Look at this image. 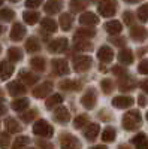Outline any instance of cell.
I'll return each instance as SVG.
<instances>
[{
    "label": "cell",
    "instance_id": "obj_1",
    "mask_svg": "<svg viewBox=\"0 0 148 149\" xmlns=\"http://www.w3.org/2000/svg\"><path fill=\"white\" fill-rule=\"evenodd\" d=\"M141 122H142V118H141L139 112L138 110H130L124 115V118H123V127L126 130H135L141 125Z\"/></svg>",
    "mask_w": 148,
    "mask_h": 149
},
{
    "label": "cell",
    "instance_id": "obj_2",
    "mask_svg": "<svg viewBox=\"0 0 148 149\" xmlns=\"http://www.w3.org/2000/svg\"><path fill=\"white\" fill-rule=\"evenodd\" d=\"M51 66H53V72H54L55 74H58V76H65V74H69V72H70L67 61H66V60H61V58L53 60Z\"/></svg>",
    "mask_w": 148,
    "mask_h": 149
},
{
    "label": "cell",
    "instance_id": "obj_3",
    "mask_svg": "<svg viewBox=\"0 0 148 149\" xmlns=\"http://www.w3.org/2000/svg\"><path fill=\"white\" fill-rule=\"evenodd\" d=\"M34 134L38 136H45V137H49V136H53V127L49 125V124L43 119L38 121L34 124V128H33Z\"/></svg>",
    "mask_w": 148,
    "mask_h": 149
},
{
    "label": "cell",
    "instance_id": "obj_4",
    "mask_svg": "<svg viewBox=\"0 0 148 149\" xmlns=\"http://www.w3.org/2000/svg\"><path fill=\"white\" fill-rule=\"evenodd\" d=\"M99 14L106 18L112 17L115 14V2L114 0H105V2H102L99 5Z\"/></svg>",
    "mask_w": 148,
    "mask_h": 149
},
{
    "label": "cell",
    "instance_id": "obj_5",
    "mask_svg": "<svg viewBox=\"0 0 148 149\" xmlns=\"http://www.w3.org/2000/svg\"><path fill=\"white\" fill-rule=\"evenodd\" d=\"M48 49L54 54H60L67 49V39L66 37H58V39H54L51 43L48 45Z\"/></svg>",
    "mask_w": 148,
    "mask_h": 149
},
{
    "label": "cell",
    "instance_id": "obj_6",
    "mask_svg": "<svg viewBox=\"0 0 148 149\" xmlns=\"http://www.w3.org/2000/svg\"><path fill=\"white\" fill-rule=\"evenodd\" d=\"M90 66H91V58L90 57L81 55V57H76L75 60H73V69H75L76 72H84Z\"/></svg>",
    "mask_w": 148,
    "mask_h": 149
},
{
    "label": "cell",
    "instance_id": "obj_7",
    "mask_svg": "<svg viewBox=\"0 0 148 149\" xmlns=\"http://www.w3.org/2000/svg\"><path fill=\"white\" fill-rule=\"evenodd\" d=\"M81 103L85 109H93L94 104H96V93H94V88H88L87 93H85L81 98Z\"/></svg>",
    "mask_w": 148,
    "mask_h": 149
},
{
    "label": "cell",
    "instance_id": "obj_8",
    "mask_svg": "<svg viewBox=\"0 0 148 149\" xmlns=\"http://www.w3.org/2000/svg\"><path fill=\"white\" fill-rule=\"evenodd\" d=\"M51 91H53V84H51V82H43V84L38 85V86L34 88L33 95H34L36 98H43V97H46Z\"/></svg>",
    "mask_w": 148,
    "mask_h": 149
},
{
    "label": "cell",
    "instance_id": "obj_9",
    "mask_svg": "<svg viewBox=\"0 0 148 149\" xmlns=\"http://www.w3.org/2000/svg\"><path fill=\"white\" fill-rule=\"evenodd\" d=\"M24 34H26V27L21 22H15L11 29V39L14 42H18L24 37Z\"/></svg>",
    "mask_w": 148,
    "mask_h": 149
},
{
    "label": "cell",
    "instance_id": "obj_10",
    "mask_svg": "<svg viewBox=\"0 0 148 149\" xmlns=\"http://www.w3.org/2000/svg\"><path fill=\"white\" fill-rule=\"evenodd\" d=\"M6 88L9 91L11 95H20V94H24L26 93V86L21 81H14V82H9L6 85Z\"/></svg>",
    "mask_w": 148,
    "mask_h": 149
},
{
    "label": "cell",
    "instance_id": "obj_11",
    "mask_svg": "<svg viewBox=\"0 0 148 149\" xmlns=\"http://www.w3.org/2000/svg\"><path fill=\"white\" fill-rule=\"evenodd\" d=\"M130 36H132L133 40L144 42V40L147 39L148 33H147V29H144V27H141V26H135V27H132V30H130Z\"/></svg>",
    "mask_w": 148,
    "mask_h": 149
},
{
    "label": "cell",
    "instance_id": "obj_12",
    "mask_svg": "<svg viewBox=\"0 0 148 149\" xmlns=\"http://www.w3.org/2000/svg\"><path fill=\"white\" fill-rule=\"evenodd\" d=\"M112 104L118 109H126V107H130L133 104V98L127 97V95H118L112 100Z\"/></svg>",
    "mask_w": 148,
    "mask_h": 149
},
{
    "label": "cell",
    "instance_id": "obj_13",
    "mask_svg": "<svg viewBox=\"0 0 148 149\" xmlns=\"http://www.w3.org/2000/svg\"><path fill=\"white\" fill-rule=\"evenodd\" d=\"M12 73H14V64L11 61H2L0 63V78L3 81H6L11 78Z\"/></svg>",
    "mask_w": 148,
    "mask_h": 149
},
{
    "label": "cell",
    "instance_id": "obj_14",
    "mask_svg": "<svg viewBox=\"0 0 148 149\" xmlns=\"http://www.w3.org/2000/svg\"><path fill=\"white\" fill-rule=\"evenodd\" d=\"M97 57H99V60H100L102 63H109V61L114 58V52H112V49H111L109 46H102L97 51Z\"/></svg>",
    "mask_w": 148,
    "mask_h": 149
},
{
    "label": "cell",
    "instance_id": "obj_15",
    "mask_svg": "<svg viewBox=\"0 0 148 149\" xmlns=\"http://www.w3.org/2000/svg\"><path fill=\"white\" fill-rule=\"evenodd\" d=\"M79 22L82 26H94V24L99 22V18H97V15L93 14V12H85V14H82L79 17Z\"/></svg>",
    "mask_w": 148,
    "mask_h": 149
},
{
    "label": "cell",
    "instance_id": "obj_16",
    "mask_svg": "<svg viewBox=\"0 0 148 149\" xmlns=\"http://www.w3.org/2000/svg\"><path fill=\"white\" fill-rule=\"evenodd\" d=\"M20 81H24L27 85H33L39 81V76L34 73L27 72V70H22V72H20Z\"/></svg>",
    "mask_w": 148,
    "mask_h": 149
},
{
    "label": "cell",
    "instance_id": "obj_17",
    "mask_svg": "<svg viewBox=\"0 0 148 149\" xmlns=\"http://www.w3.org/2000/svg\"><path fill=\"white\" fill-rule=\"evenodd\" d=\"M61 6H63V3L60 0H48L45 3V12L46 14H57L61 9Z\"/></svg>",
    "mask_w": 148,
    "mask_h": 149
},
{
    "label": "cell",
    "instance_id": "obj_18",
    "mask_svg": "<svg viewBox=\"0 0 148 149\" xmlns=\"http://www.w3.org/2000/svg\"><path fill=\"white\" fill-rule=\"evenodd\" d=\"M118 61L121 64H132L133 63V52L130 49H121L118 54Z\"/></svg>",
    "mask_w": 148,
    "mask_h": 149
},
{
    "label": "cell",
    "instance_id": "obj_19",
    "mask_svg": "<svg viewBox=\"0 0 148 149\" xmlns=\"http://www.w3.org/2000/svg\"><path fill=\"white\" fill-rule=\"evenodd\" d=\"M132 142L138 149H148V137L144 133H139L138 136H135L132 139Z\"/></svg>",
    "mask_w": 148,
    "mask_h": 149
},
{
    "label": "cell",
    "instance_id": "obj_20",
    "mask_svg": "<svg viewBox=\"0 0 148 149\" xmlns=\"http://www.w3.org/2000/svg\"><path fill=\"white\" fill-rule=\"evenodd\" d=\"M61 148L63 149H79V143L75 137L66 136V137L61 140Z\"/></svg>",
    "mask_w": 148,
    "mask_h": 149
},
{
    "label": "cell",
    "instance_id": "obj_21",
    "mask_svg": "<svg viewBox=\"0 0 148 149\" xmlns=\"http://www.w3.org/2000/svg\"><path fill=\"white\" fill-rule=\"evenodd\" d=\"M105 29H106V31L109 33V34H118L120 31H121V29H123V26H121V22L120 21H109V22H106L105 24Z\"/></svg>",
    "mask_w": 148,
    "mask_h": 149
},
{
    "label": "cell",
    "instance_id": "obj_22",
    "mask_svg": "<svg viewBox=\"0 0 148 149\" xmlns=\"http://www.w3.org/2000/svg\"><path fill=\"white\" fill-rule=\"evenodd\" d=\"M54 116H55V119L58 121V122H67L69 121V112H67V109L66 107H63V106H60L57 110H55V113H54Z\"/></svg>",
    "mask_w": 148,
    "mask_h": 149
},
{
    "label": "cell",
    "instance_id": "obj_23",
    "mask_svg": "<svg viewBox=\"0 0 148 149\" xmlns=\"http://www.w3.org/2000/svg\"><path fill=\"white\" fill-rule=\"evenodd\" d=\"M22 18H24V21H26L27 24H36L38 19H39V14L36 10H26L22 14Z\"/></svg>",
    "mask_w": 148,
    "mask_h": 149
},
{
    "label": "cell",
    "instance_id": "obj_24",
    "mask_svg": "<svg viewBox=\"0 0 148 149\" xmlns=\"http://www.w3.org/2000/svg\"><path fill=\"white\" fill-rule=\"evenodd\" d=\"M41 49V45L38 42V39L36 37H30V39H27L26 42V51L27 52H38Z\"/></svg>",
    "mask_w": 148,
    "mask_h": 149
},
{
    "label": "cell",
    "instance_id": "obj_25",
    "mask_svg": "<svg viewBox=\"0 0 148 149\" xmlns=\"http://www.w3.org/2000/svg\"><path fill=\"white\" fill-rule=\"evenodd\" d=\"M61 103H63V97H61V94H53L46 100V107L53 109V107H55L57 104H61Z\"/></svg>",
    "mask_w": 148,
    "mask_h": 149
},
{
    "label": "cell",
    "instance_id": "obj_26",
    "mask_svg": "<svg viewBox=\"0 0 148 149\" xmlns=\"http://www.w3.org/2000/svg\"><path fill=\"white\" fill-rule=\"evenodd\" d=\"M29 107V100L27 98H18V100H14L12 102V109L17 110V112H21L24 109Z\"/></svg>",
    "mask_w": 148,
    "mask_h": 149
},
{
    "label": "cell",
    "instance_id": "obj_27",
    "mask_svg": "<svg viewBox=\"0 0 148 149\" xmlns=\"http://www.w3.org/2000/svg\"><path fill=\"white\" fill-rule=\"evenodd\" d=\"M41 24H42V29L43 30H46V31H55L57 30V24H55V21L54 19H51V18H43L42 21H41Z\"/></svg>",
    "mask_w": 148,
    "mask_h": 149
},
{
    "label": "cell",
    "instance_id": "obj_28",
    "mask_svg": "<svg viewBox=\"0 0 148 149\" xmlns=\"http://www.w3.org/2000/svg\"><path fill=\"white\" fill-rule=\"evenodd\" d=\"M97 133H99V125H97V124H90V125L85 128V131H84L85 137L90 139V140H93V139L96 137Z\"/></svg>",
    "mask_w": 148,
    "mask_h": 149
},
{
    "label": "cell",
    "instance_id": "obj_29",
    "mask_svg": "<svg viewBox=\"0 0 148 149\" xmlns=\"http://www.w3.org/2000/svg\"><path fill=\"white\" fill-rule=\"evenodd\" d=\"M8 57H9V61L17 63V61H20L22 58V52L20 51L18 48H11L9 51H8Z\"/></svg>",
    "mask_w": 148,
    "mask_h": 149
},
{
    "label": "cell",
    "instance_id": "obj_30",
    "mask_svg": "<svg viewBox=\"0 0 148 149\" xmlns=\"http://www.w3.org/2000/svg\"><path fill=\"white\" fill-rule=\"evenodd\" d=\"M60 24H61V29L63 30H70V27H72V17H70V14H61Z\"/></svg>",
    "mask_w": 148,
    "mask_h": 149
},
{
    "label": "cell",
    "instance_id": "obj_31",
    "mask_svg": "<svg viewBox=\"0 0 148 149\" xmlns=\"http://www.w3.org/2000/svg\"><path fill=\"white\" fill-rule=\"evenodd\" d=\"M30 64H32V67H33V69L39 70V72L45 70V60H43L42 57H34V58H32Z\"/></svg>",
    "mask_w": 148,
    "mask_h": 149
},
{
    "label": "cell",
    "instance_id": "obj_32",
    "mask_svg": "<svg viewBox=\"0 0 148 149\" xmlns=\"http://www.w3.org/2000/svg\"><path fill=\"white\" fill-rule=\"evenodd\" d=\"M58 86L61 90H78L79 84H78V81H61Z\"/></svg>",
    "mask_w": 148,
    "mask_h": 149
},
{
    "label": "cell",
    "instance_id": "obj_33",
    "mask_svg": "<svg viewBox=\"0 0 148 149\" xmlns=\"http://www.w3.org/2000/svg\"><path fill=\"white\" fill-rule=\"evenodd\" d=\"M85 8H87V2H85V0H72L70 2V9L73 12H79Z\"/></svg>",
    "mask_w": 148,
    "mask_h": 149
},
{
    "label": "cell",
    "instance_id": "obj_34",
    "mask_svg": "<svg viewBox=\"0 0 148 149\" xmlns=\"http://www.w3.org/2000/svg\"><path fill=\"white\" fill-rule=\"evenodd\" d=\"M5 125H6V128H8V131H9V133H18V131L21 130L20 124H18L15 119H6Z\"/></svg>",
    "mask_w": 148,
    "mask_h": 149
},
{
    "label": "cell",
    "instance_id": "obj_35",
    "mask_svg": "<svg viewBox=\"0 0 148 149\" xmlns=\"http://www.w3.org/2000/svg\"><path fill=\"white\" fill-rule=\"evenodd\" d=\"M14 17H15V14H14V10H12V9L6 8V9L0 10V19H2V21H11Z\"/></svg>",
    "mask_w": 148,
    "mask_h": 149
},
{
    "label": "cell",
    "instance_id": "obj_36",
    "mask_svg": "<svg viewBox=\"0 0 148 149\" xmlns=\"http://www.w3.org/2000/svg\"><path fill=\"white\" fill-rule=\"evenodd\" d=\"M102 139H103L105 142H112V140L115 139V130L111 128V127H108V128L103 131V134H102Z\"/></svg>",
    "mask_w": 148,
    "mask_h": 149
},
{
    "label": "cell",
    "instance_id": "obj_37",
    "mask_svg": "<svg viewBox=\"0 0 148 149\" xmlns=\"http://www.w3.org/2000/svg\"><path fill=\"white\" fill-rule=\"evenodd\" d=\"M138 18L141 21H148V3L142 5L139 9H138Z\"/></svg>",
    "mask_w": 148,
    "mask_h": 149
},
{
    "label": "cell",
    "instance_id": "obj_38",
    "mask_svg": "<svg viewBox=\"0 0 148 149\" xmlns=\"http://www.w3.org/2000/svg\"><path fill=\"white\" fill-rule=\"evenodd\" d=\"M96 34V31L93 30V29H79L78 31H76V36L78 37H93Z\"/></svg>",
    "mask_w": 148,
    "mask_h": 149
},
{
    "label": "cell",
    "instance_id": "obj_39",
    "mask_svg": "<svg viewBox=\"0 0 148 149\" xmlns=\"http://www.w3.org/2000/svg\"><path fill=\"white\" fill-rule=\"evenodd\" d=\"M100 86H102V90H103L106 94H109L111 91H112V88H114L112 82H111L109 79H103V81L100 82Z\"/></svg>",
    "mask_w": 148,
    "mask_h": 149
},
{
    "label": "cell",
    "instance_id": "obj_40",
    "mask_svg": "<svg viewBox=\"0 0 148 149\" xmlns=\"http://www.w3.org/2000/svg\"><path fill=\"white\" fill-rule=\"evenodd\" d=\"M85 122H87V116L85 115H79L75 118V121H73V125H75L76 128H81L82 125H85Z\"/></svg>",
    "mask_w": 148,
    "mask_h": 149
},
{
    "label": "cell",
    "instance_id": "obj_41",
    "mask_svg": "<svg viewBox=\"0 0 148 149\" xmlns=\"http://www.w3.org/2000/svg\"><path fill=\"white\" fill-rule=\"evenodd\" d=\"M135 86V82L132 81V79H129V81H123V84H120V90L121 91H127V90H132Z\"/></svg>",
    "mask_w": 148,
    "mask_h": 149
},
{
    "label": "cell",
    "instance_id": "obj_42",
    "mask_svg": "<svg viewBox=\"0 0 148 149\" xmlns=\"http://www.w3.org/2000/svg\"><path fill=\"white\" fill-rule=\"evenodd\" d=\"M138 72L142 74H148V60H142L139 66H138Z\"/></svg>",
    "mask_w": 148,
    "mask_h": 149
},
{
    "label": "cell",
    "instance_id": "obj_43",
    "mask_svg": "<svg viewBox=\"0 0 148 149\" xmlns=\"http://www.w3.org/2000/svg\"><path fill=\"white\" fill-rule=\"evenodd\" d=\"M75 48L79 49V51H84V49H91V45L88 42H85V40H81V42H76Z\"/></svg>",
    "mask_w": 148,
    "mask_h": 149
},
{
    "label": "cell",
    "instance_id": "obj_44",
    "mask_svg": "<svg viewBox=\"0 0 148 149\" xmlns=\"http://www.w3.org/2000/svg\"><path fill=\"white\" fill-rule=\"evenodd\" d=\"M27 142H29L27 137H18V139L15 140V143H14V149H18V148H21V146H24V145H27Z\"/></svg>",
    "mask_w": 148,
    "mask_h": 149
},
{
    "label": "cell",
    "instance_id": "obj_45",
    "mask_svg": "<svg viewBox=\"0 0 148 149\" xmlns=\"http://www.w3.org/2000/svg\"><path fill=\"white\" fill-rule=\"evenodd\" d=\"M8 145H9V136L6 133H2V134H0V146H2V148H8Z\"/></svg>",
    "mask_w": 148,
    "mask_h": 149
},
{
    "label": "cell",
    "instance_id": "obj_46",
    "mask_svg": "<svg viewBox=\"0 0 148 149\" xmlns=\"http://www.w3.org/2000/svg\"><path fill=\"white\" fill-rule=\"evenodd\" d=\"M42 2L43 0H26V6L27 8H38L39 5H42Z\"/></svg>",
    "mask_w": 148,
    "mask_h": 149
},
{
    "label": "cell",
    "instance_id": "obj_47",
    "mask_svg": "<svg viewBox=\"0 0 148 149\" xmlns=\"http://www.w3.org/2000/svg\"><path fill=\"white\" fill-rule=\"evenodd\" d=\"M123 19H124L126 24H132L133 22V14L132 12H124V14H123Z\"/></svg>",
    "mask_w": 148,
    "mask_h": 149
},
{
    "label": "cell",
    "instance_id": "obj_48",
    "mask_svg": "<svg viewBox=\"0 0 148 149\" xmlns=\"http://www.w3.org/2000/svg\"><path fill=\"white\" fill-rule=\"evenodd\" d=\"M33 115H34V112H29V113H26V115H22V119L26 121V122H29V121H32Z\"/></svg>",
    "mask_w": 148,
    "mask_h": 149
},
{
    "label": "cell",
    "instance_id": "obj_49",
    "mask_svg": "<svg viewBox=\"0 0 148 149\" xmlns=\"http://www.w3.org/2000/svg\"><path fill=\"white\" fill-rule=\"evenodd\" d=\"M112 72H114V73H117V74H123V73H126V70H124V69H121L120 66L112 67Z\"/></svg>",
    "mask_w": 148,
    "mask_h": 149
},
{
    "label": "cell",
    "instance_id": "obj_50",
    "mask_svg": "<svg viewBox=\"0 0 148 149\" xmlns=\"http://www.w3.org/2000/svg\"><path fill=\"white\" fill-rule=\"evenodd\" d=\"M111 42L112 43H117V46H121V45H124V39H111Z\"/></svg>",
    "mask_w": 148,
    "mask_h": 149
},
{
    "label": "cell",
    "instance_id": "obj_51",
    "mask_svg": "<svg viewBox=\"0 0 148 149\" xmlns=\"http://www.w3.org/2000/svg\"><path fill=\"white\" fill-rule=\"evenodd\" d=\"M141 88H142V90H144V91H145V93L148 94V79H147V81H142V82H141Z\"/></svg>",
    "mask_w": 148,
    "mask_h": 149
},
{
    "label": "cell",
    "instance_id": "obj_52",
    "mask_svg": "<svg viewBox=\"0 0 148 149\" xmlns=\"http://www.w3.org/2000/svg\"><path fill=\"white\" fill-rule=\"evenodd\" d=\"M138 102H139V104H141V106H145V104H147V98H145L144 95H139Z\"/></svg>",
    "mask_w": 148,
    "mask_h": 149
},
{
    "label": "cell",
    "instance_id": "obj_53",
    "mask_svg": "<svg viewBox=\"0 0 148 149\" xmlns=\"http://www.w3.org/2000/svg\"><path fill=\"white\" fill-rule=\"evenodd\" d=\"M5 112H6V107H5V106H3L2 103H0V115H3Z\"/></svg>",
    "mask_w": 148,
    "mask_h": 149
},
{
    "label": "cell",
    "instance_id": "obj_54",
    "mask_svg": "<svg viewBox=\"0 0 148 149\" xmlns=\"http://www.w3.org/2000/svg\"><path fill=\"white\" fill-rule=\"evenodd\" d=\"M124 2H127V3H138L139 0H124Z\"/></svg>",
    "mask_w": 148,
    "mask_h": 149
},
{
    "label": "cell",
    "instance_id": "obj_55",
    "mask_svg": "<svg viewBox=\"0 0 148 149\" xmlns=\"http://www.w3.org/2000/svg\"><path fill=\"white\" fill-rule=\"evenodd\" d=\"M93 149H106V146H94Z\"/></svg>",
    "mask_w": 148,
    "mask_h": 149
},
{
    "label": "cell",
    "instance_id": "obj_56",
    "mask_svg": "<svg viewBox=\"0 0 148 149\" xmlns=\"http://www.w3.org/2000/svg\"><path fill=\"white\" fill-rule=\"evenodd\" d=\"M2 31H3V27H2V26H0V33H2Z\"/></svg>",
    "mask_w": 148,
    "mask_h": 149
},
{
    "label": "cell",
    "instance_id": "obj_57",
    "mask_svg": "<svg viewBox=\"0 0 148 149\" xmlns=\"http://www.w3.org/2000/svg\"><path fill=\"white\" fill-rule=\"evenodd\" d=\"M11 2H15L17 3V2H20V0H11Z\"/></svg>",
    "mask_w": 148,
    "mask_h": 149
},
{
    "label": "cell",
    "instance_id": "obj_58",
    "mask_svg": "<svg viewBox=\"0 0 148 149\" xmlns=\"http://www.w3.org/2000/svg\"><path fill=\"white\" fill-rule=\"evenodd\" d=\"M2 3H3V0H0V5H2Z\"/></svg>",
    "mask_w": 148,
    "mask_h": 149
},
{
    "label": "cell",
    "instance_id": "obj_59",
    "mask_svg": "<svg viewBox=\"0 0 148 149\" xmlns=\"http://www.w3.org/2000/svg\"><path fill=\"white\" fill-rule=\"evenodd\" d=\"M147 119H148V113H147Z\"/></svg>",
    "mask_w": 148,
    "mask_h": 149
},
{
    "label": "cell",
    "instance_id": "obj_60",
    "mask_svg": "<svg viewBox=\"0 0 148 149\" xmlns=\"http://www.w3.org/2000/svg\"><path fill=\"white\" fill-rule=\"evenodd\" d=\"M0 51H2V46H0Z\"/></svg>",
    "mask_w": 148,
    "mask_h": 149
}]
</instances>
